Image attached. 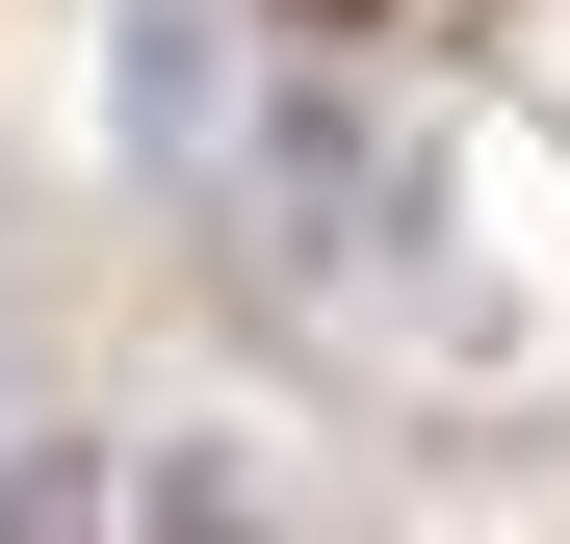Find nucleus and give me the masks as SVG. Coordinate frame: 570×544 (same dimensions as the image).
Wrapping results in <instances>:
<instances>
[{"mask_svg": "<svg viewBox=\"0 0 570 544\" xmlns=\"http://www.w3.org/2000/svg\"><path fill=\"white\" fill-rule=\"evenodd\" d=\"M130 544H259V518L234 493H130Z\"/></svg>", "mask_w": 570, "mask_h": 544, "instance_id": "nucleus-2", "label": "nucleus"}, {"mask_svg": "<svg viewBox=\"0 0 570 544\" xmlns=\"http://www.w3.org/2000/svg\"><path fill=\"white\" fill-rule=\"evenodd\" d=\"M312 27H390V0H312Z\"/></svg>", "mask_w": 570, "mask_h": 544, "instance_id": "nucleus-3", "label": "nucleus"}, {"mask_svg": "<svg viewBox=\"0 0 570 544\" xmlns=\"http://www.w3.org/2000/svg\"><path fill=\"white\" fill-rule=\"evenodd\" d=\"M0 544H130V493L78 467V441H27V467H0Z\"/></svg>", "mask_w": 570, "mask_h": 544, "instance_id": "nucleus-1", "label": "nucleus"}]
</instances>
